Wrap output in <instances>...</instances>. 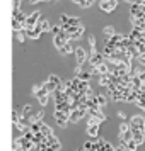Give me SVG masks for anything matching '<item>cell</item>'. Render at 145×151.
<instances>
[{
	"instance_id": "1",
	"label": "cell",
	"mask_w": 145,
	"mask_h": 151,
	"mask_svg": "<svg viewBox=\"0 0 145 151\" xmlns=\"http://www.w3.org/2000/svg\"><path fill=\"white\" fill-rule=\"evenodd\" d=\"M33 92H34V95H36V99L39 100V104H41L43 107L48 104V97H50V92H48V88L44 87V85H34L33 87Z\"/></svg>"
},
{
	"instance_id": "2",
	"label": "cell",
	"mask_w": 145,
	"mask_h": 151,
	"mask_svg": "<svg viewBox=\"0 0 145 151\" xmlns=\"http://www.w3.org/2000/svg\"><path fill=\"white\" fill-rule=\"evenodd\" d=\"M131 132H145V119L142 116H133L130 119Z\"/></svg>"
},
{
	"instance_id": "3",
	"label": "cell",
	"mask_w": 145,
	"mask_h": 151,
	"mask_svg": "<svg viewBox=\"0 0 145 151\" xmlns=\"http://www.w3.org/2000/svg\"><path fill=\"white\" fill-rule=\"evenodd\" d=\"M43 85L48 88L50 93H53V92H56V90L62 87V80H60V76H58V75H50L48 80L43 83Z\"/></svg>"
},
{
	"instance_id": "4",
	"label": "cell",
	"mask_w": 145,
	"mask_h": 151,
	"mask_svg": "<svg viewBox=\"0 0 145 151\" xmlns=\"http://www.w3.org/2000/svg\"><path fill=\"white\" fill-rule=\"evenodd\" d=\"M67 42H70V37H68V34H67L65 31H62L60 34L53 36V44H55V48L58 49V51H60L62 48H65Z\"/></svg>"
},
{
	"instance_id": "5",
	"label": "cell",
	"mask_w": 145,
	"mask_h": 151,
	"mask_svg": "<svg viewBox=\"0 0 145 151\" xmlns=\"http://www.w3.org/2000/svg\"><path fill=\"white\" fill-rule=\"evenodd\" d=\"M41 19H43V17H41V12H39V10H34L33 14L28 15V21H26V29H31V27H34V26H38Z\"/></svg>"
},
{
	"instance_id": "6",
	"label": "cell",
	"mask_w": 145,
	"mask_h": 151,
	"mask_svg": "<svg viewBox=\"0 0 145 151\" xmlns=\"http://www.w3.org/2000/svg\"><path fill=\"white\" fill-rule=\"evenodd\" d=\"M106 61V58H104V55L103 53H90V56H89V63H90V66L92 68H96V66H99L101 63H104Z\"/></svg>"
},
{
	"instance_id": "7",
	"label": "cell",
	"mask_w": 145,
	"mask_h": 151,
	"mask_svg": "<svg viewBox=\"0 0 145 151\" xmlns=\"http://www.w3.org/2000/svg\"><path fill=\"white\" fill-rule=\"evenodd\" d=\"M75 60H77V65H80L82 66L84 63H85V60H87V51L82 48V46H77L75 48Z\"/></svg>"
},
{
	"instance_id": "8",
	"label": "cell",
	"mask_w": 145,
	"mask_h": 151,
	"mask_svg": "<svg viewBox=\"0 0 145 151\" xmlns=\"http://www.w3.org/2000/svg\"><path fill=\"white\" fill-rule=\"evenodd\" d=\"M116 2L118 0H99V7L104 12H111L113 9L116 7Z\"/></svg>"
},
{
	"instance_id": "9",
	"label": "cell",
	"mask_w": 145,
	"mask_h": 151,
	"mask_svg": "<svg viewBox=\"0 0 145 151\" xmlns=\"http://www.w3.org/2000/svg\"><path fill=\"white\" fill-rule=\"evenodd\" d=\"M41 32H43V29H41L39 24L34 26V27H31V29H26V36H28L29 39H38V37L41 36Z\"/></svg>"
},
{
	"instance_id": "10",
	"label": "cell",
	"mask_w": 145,
	"mask_h": 151,
	"mask_svg": "<svg viewBox=\"0 0 145 151\" xmlns=\"http://www.w3.org/2000/svg\"><path fill=\"white\" fill-rule=\"evenodd\" d=\"M43 116H44V112H43V110H38V112H34V114H31L28 119H29V122H31V124H33V122H41Z\"/></svg>"
},
{
	"instance_id": "11",
	"label": "cell",
	"mask_w": 145,
	"mask_h": 151,
	"mask_svg": "<svg viewBox=\"0 0 145 151\" xmlns=\"http://www.w3.org/2000/svg\"><path fill=\"white\" fill-rule=\"evenodd\" d=\"M39 132H41L44 137H48V136H51V134H53V131L50 129L46 124H43V122H39Z\"/></svg>"
},
{
	"instance_id": "12",
	"label": "cell",
	"mask_w": 145,
	"mask_h": 151,
	"mask_svg": "<svg viewBox=\"0 0 145 151\" xmlns=\"http://www.w3.org/2000/svg\"><path fill=\"white\" fill-rule=\"evenodd\" d=\"M96 102L99 107H103L108 104V95H104V93H96Z\"/></svg>"
},
{
	"instance_id": "13",
	"label": "cell",
	"mask_w": 145,
	"mask_h": 151,
	"mask_svg": "<svg viewBox=\"0 0 145 151\" xmlns=\"http://www.w3.org/2000/svg\"><path fill=\"white\" fill-rule=\"evenodd\" d=\"M87 134L90 137L97 139V134H99V126H87Z\"/></svg>"
},
{
	"instance_id": "14",
	"label": "cell",
	"mask_w": 145,
	"mask_h": 151,
	"mask_svg": "<svg viewBox=\"0 0 145 151\" xmlns=\"http://www.w3.org/2000/svg\"><path fill=\"white\" fill-rule=\"evenodd\" d=\"M103 34L106 36V39H111L116 32H114V27H113V26H106V27L103 29Z\"/></svg>"
},
{
	"instance_id": "15",
	"label": "cell",
	"mask_w": 145,
	"mask_h": 151,
	"mask_svg": "<svg viewBox=\"0 0 145 151\" xmlns=\"http://www.w3.org/2000/svg\"><path fill=\"white\" fill-rule=\"evenodd\" d=\"M60 53H62V55H70V53H75V48H72V44L67 42V44H65V48L60 49Z\"/></svg>"
},
{
	"instance_id": "16",
	"label": "cell",
	"mask_w": 145,
	"mask_h": 151,
	"mask_svg": "<svg viewBox=\"0 0 145 151\" xmlns=\"http://www.w3.org/2000/svg\"><path fill=\"white\" fill-rule=\"evenodd\" d=\"M39 26H41V29H43V32H51V26H50V22L46 21V19H41L39 21Z\"/></svg>"
},
{
	"instance_id": "17",
	"label": "cell",
	"mask_w": 145,
	"mask_h": 151,
	"mask_svg": "<svg viewBox=\"0 0 145 151\" xmlns=\"http://www.w3.org/2000/svg\"><path fill=\"white\" fill-rule=\"evenodd\" d=\"M31 109H33V107H31V104H26V105H22L21 109H19V112H21L22 117H26L29 112H31Z\"/></svg>"
},
{
	"instance_id": "18",
	"label": "cell",
	"mask_w": 145,
	"mask_h": 151,
	"mask_svg": "<svg viewBox=\"0 0 145 151\" xmlns=\"http://www.w3.org/2000/svg\"><path fill=\"white\" fill-rule=\"evenodd\" d=\"M125 148H126L128 151H137V150H138V144L135 143L133 139H131V141H128V143L125 144Z\"/></svg>"
},
{
	"instance_id": "19",
	"label": "cell",
	"mask_w": 145,
	"mask_h": 151,
	"mask_svg": "<svg viewBox=\"0 0 145 151\" xmlns=\"http://www.w3.org/2000/svg\"><path fill=\"white\" fill-rule=\"evenodd\" d=\"M90 76H92V71H82V73L79 75V78H80V80H84V82H89Z\"/></svg>"
},
{
	"instance_id": "20",
	"label": "cell",
	"mask_w": 145,
	"mask_h": 151,
	"mask_svg": "<svg viewBox=\"0 0 145 151\" xmlns=\"http://www.w3.org/2000/svg\"><path fill=\"white\" fill-rule=\"evenodd\" d=\"M24 32H26V29L17 32V41H19V42H24V41H26V36H24Z\"/></svg>"
},
{
	"instance_id": "21",
	"label": "cell",
	"mask_w": 145,
	"mask_h": 151,
	"mask_svg": "<svg viewBox=\"0 0 145 151\" xmlns=\"http://www.w3.org/2000/svg\"><path fill=\"white\" fill-rule=\"evenodd\" d=\"M137 60H138V63H140V65H142V66L145 68V55H140Z\"/></svg>"
},
{
	"instance_id": "22",
	"label": "cell",
	"mask_w": 145,
	"mask_h": 151,
	"mask_svg": "<svg viewBox=\"0 0 145 151\" xmlns=\"http://www.w3.org/2000/svg\"><path fill=\"white\" fill-rule=\"evenodd\" d=\"M118 117H119L121 121H125V119H126V116H125V112H123V110H118Z\"/></svg>"
},
{
	"instance_id": "23",
	"label": "cell",
	"mask_w": 145,
	"mask_h": 151,
	"mask_svg": "<svg viewBox=\"0 0 145 151\" xmlns=\"http://www.w3.org/2000/svg\"><path fill=\"white\" fill-rule=\"evenodd\" d=\"M140 42H144V44H145V32H144V37H142V41H140Z\"/></svg>"
},
{
	"instance_id": "24",
	"label": "cell",
	"mask_w": 145,
	"mask_h": 151,
	"mask_svg": "<svg viewBox=\"0 0 145 151\" xmlns=\"http://www.w3.org/2000/svg\"><path fill=\"white\" fill-rule=\"evenodd\" d=\"M77 151H80V150H77Z\"/></svg>"
}]
</instances>
